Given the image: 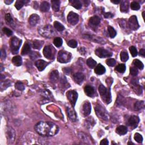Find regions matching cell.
Listing matches in <instances>:
<instances>
[{
  "label": "cell",
  "instance_id": "6da1fadb",
  "mask_svg": "<svg viewBox=\"0 0 145 145\" xmlns=\"http://www.w3.org/2000/svg\"><path fill=\"white\" fill-rule=\"evenodd\" d=\"M35 131L41 135L50 137L57 134L58 127L51 122H39L35 126Z\"/></svg>",
  "mask_w": 145,
  "mask_h": 145
},
{
  "label": "cell",
  "instance_id": "7a4b0ae2",
  "mask_svg": "<svg viewBox=\"0 0 145 145\" xmlns=\"http://www.w3.org/2000/svg\"><path fill=\"white\" fill-rule=\"evenodd\" d=\"M38 31L41 36L47 38H51L55 34L54 29L51 25H46L40 27L38 28Z\"/></svg>",
  "mask_w": 145,
  "mask_h": 145
},
{
  "label": "cell",
  "instance_id": "3957f363",
  "mask_svg": "<svg viewBox=\"0 0 145 145\" xmlns=\"http://www.w3.org/2000/svg\"><path fill=\"white\" fill-rule=\"evenodd\" d=\"M99 92L102 99L105 103L109 104L111 102V94L110 91L103 85L99 86Z\"/></svg>",
  "mask_w": 145,
  "mask_h": 145
},
{
  "label": "cell",
  "instance_id": "277c9868",
  "mask_svg": "<svg viewBox=\"0 0 145 145\" xmlns=\"http://www.w3.org/2000/svg\"><path fill=\"white\" fill-rule=\"evenodd\" d=\"M95 111L96 112V114L100 119L104 120H108L109 119V116L108 114V112H106L105 109L100 105H96L95 107Z\"/></svg>",
  "mask_w": 145,
  "mask_h": 145
},
{
  "label": "cell",
  "instance_id": "5b68a950",
  "mask_svg": "<svg viewBox=\"0 0 145 145\" xmlns=\"http://www.w3.org/2000/svg\"><path fill=\"white\" fill-rule=\"evenodd\" d=\"M71 57H72L71 53L64 51H61L58 53L57 61L61 63H67L70 61Z\"/></svg>",
  "mask_w": 145,
  "mask_h": 145
},
{
  "label": "cell",
  "instance_id": "8992f818",
  "mask_svg": "<svg viewBox=\"0 0 145 145\" xmlns=\"http://www.w3.org/2000/svg\"><path fill=\"white\" fill-rule=\"evenodd\" d=\"M56 49L51 45H47L43 49V55L44 57L48 59H53L55 56Z\"/></svg>",
  "mask_w": 145,
  "mask_h": 145
},
{
  "label": "cell",
  "instance_id": "52a82bcc",
  "mask_svg": "<svg viewBox=\"0 0 145 145\" xmlns=\"http://www.w3.org/2000/svg\"><path fill=\"white\" fill-rule=\"evenodd\" d=\"M22 40L16 37H13L10 40V47L13 53H16L19 51L22 44Z\"/></svg>",
  "mask_w": 145,
  "mask_h": 145
},
{
  "label": "cell",
  "instance_id": "ba28073f",
  "mask_svg": "<svg viewBox=\"0 0 145 145\" xmlns=\"http://www.w3.org/2000/svg\"><path fill=\"white\" fill-rule=\"evenodd\" d=\"M95 53L96 55L100 58L109 57L112 56V52L102 48H99L96 49L95 51Z\"/></svg>",
  "mask_w": 145,
  "mask_h": 145
},
{
  "label": "cell",
  "instance_id": "9c48e42d",
  "mask_svg": "<svg viewBox=\"0 0 145 145\" xmlns=\"http://www.w3.org/2000/svg\"><path fill=\"white\" fill-rule=\"evenodd\" d=\"M67 97L68 99L70 101V103L72 104L73 107H74L77 100L78 99V94L75 91L70 90L67 93Z\"/></svg>",
  "mask_w": 145,
  "mask_h": 145
},
{
  "label": "cell",
  "instance_id": "30bf717a",
  "mask_svg": "<svg viewBox=\"0 0 145 145\" xmlns=\"http://www.w3.org/2000/svg\"><path fill=\"white\" fill-rule=\"evenodd\" d=\"M67 21L72 25H75L79 21V16L74 12H70L67 17Z\"/></svg>",
  "mask_w": 145,
  "mask_h": 145
},
{
  "label": "cell",
  "instance_id": "8fae6325",
  "mask_svg": "<svg viewBox=\"0 0 145 145\" xmlns=\"http://www.w3.org/2000/svg\"><path fill=\"white\" fill-rule=\"evenodd\" d=\"M129 27L132 30H137L140 27L137 18L135 16H132L129 19Z\"/></svg>",
  "mask_w": 145,
  "mask_h": 145
},
{
  "label": "cell",
  "instance_id": "7c38bea8",
  "mask_svg": "<svg viewBox=\"0 0 145 145\" xmlns=\"http://www.w3.org/2000/svg\"><path fill=\"white\" fill-rule=\"evenodd\" d=\"M7 138L8 143L9 144H12L16 138V133H15L14 130L10 128H8L7 131Z\"/></svg>",
  "mask_w": 145,
  "mask_h": 145
},
{
  "label": "cell",
  "instance_id": "4fadbf2b",
  "mask_svg": "<svg viewBox=\"0 0 145 145\" xmlns=\"http://www.w3.org/2000/svg\"><path fill=\"white\" fill-rule=\"evenodd\" d=\"M139 122H140L139 117L136 116H133L129 119L128 124L129 126H131V128H132L133 129H134L137 128Z\"/></svg>",
  "mask_w": 145,
  "mask_h": 145
},
{
  "label": "cell",
  "instance_id": "5bb4252c",
  "mask_svg": "<svg viewBox=\"0 0 145 145\" xmlns=\"http://www.w3.org/2000/svg\"><path fill=\"white\" fill-rule=\"evenodd\" d=\"M49 63L43 60H39L35 62V65L39 71H43L45 69V67L48 65Z\"/></svg>",
  "mask_w": 145,
  "mask_h": 145
},
{
  "label": "cell",
  "instance_id": "9a60e30c",
  "mask_svg": "<svg viewBox=\"0 0 145 145\" xmlns=\"http://www.w3.org/2000/svg\"><path fill=\"white\" fill-rule=\"evenodd\" d=\"M40 20V17L38 15L36 14H32L29 18V23L31 26H36Z\"/></svg>",
  "mask_w": 145,
  "mask_h": 145
},
{
  "label": "cell",
  "instance_id": "2e32d148",
  "mask_svg": "<svg viewBox=\"0 0 145 145\" xmlns=\"http://www.w3.org/2000/svg\"><path fill=\"white\" fill-rule=\"evenodd\" d=\"M67 116L69 117V119L72 121H75L77 120V116L75 113V111L72 108L67 107Z\"/></svg>",
  "mask_w": 145,
  "mask_h": 145
},
{
  "label": "cell",
  "instance_id": "e0dca14e",
  "mask_svg": "<svg viewBox=\"0 0 145 145\" xmlns=\"http://www.w3.org/2000/svg\"><path fill=\"white\" fill-rule=\"evenodd\" d=\"M91 105L90 102H85L83 105V112L85 116H87L91 113Z\"/></svg>",
  "mask_w": 145,
  "mask_h": 145
},
{
  "label": "cell",
  "instance_id": "ac0fdd59",
  "mask_svg": "<svg viewBox=\"0 0 145 145\" xmlns=\"http://www.w3.org/2000/svg\"><path fill=\"white\" fill-rule=\"evenodd\" d=\"M85 78V76L82 73H77L74 75V79L75 82L79 85H81Z\"/></svg>",
  "mask_w": 145,
  "mask_h": 145
},
{
  "label": "cell",
  "instance_id": "d6986e66",
  "mask_svg": "<svg viewBox=\"0 0 145 145\" xmlns=\"http://www.w3.org/2000/svg\"><path fill=\"white\" fill-rule=\"evenodd\" d=\"M84 38L85 39H89V40H93L95 42H97L99 43L100 44H103V43H105V40H103L102 38L101 37H97L96 36H90V35H84L83 36Z\"/></svg>",
  "mask_w": 145,
  "mask_h": 145
},
{
  "label": "cell",
  "instance_id": "ffe728a7",
  "mask_svg": "<svg viewBox=\"0 0 145 145\" xmlns=\"http://www.w3.org/2000/svg\"><path fill=\"white\" fill-rule=\"evenodd\" d=\"M105 68L102 65L99 64L97 65V66L95 68V73L97 75H102L104 74L105 72Z\"/></svg>",
  "mask_w": 145,
  "mask_h": 145
},
{
  "label": "cell",
  "instance_id": "44dd1931",
  "mask_svg": "<svg viewBox=\"0 0 145 145\" xmlns=\"http://www.w3.org/2000/svg\"><path fill=\"white\" fill-rule=\"evenodd\" d=\"M116 132L117 134H119V135H125L127 133H128V128H127V127H126L125 126L121 125V126H118L116 128Z\"/></svg>",
  "mask_w": 145,
  "mask_h": 145
},
{
  "label": "cell",
  "instance_id": "7402d4cb",
  "mask_svg": "<svg viewBox=\"0 0 145 145\" xmlns=\"http://www.w3.org/2000/svg\"><path fill=\"white\" fill-rule=\"evenodd\" d=\"M128 9H129L128 1H125V0L121 1L120 4V10L121 12L123 13L128 12Z\"/></svg>",
  "mask_w": 145,
  "mask_h": 145
},
{
  "label": "cell",
  "instance_id": "603a6c76",
  "mask_svg": "<svg viewBox=\"0 0 145 145\" xmlns=\"http://www.w3.org/2000/svg\"><path fill=\"white\" fill-rule=\"evenodd\" d=\"M89 23L91 25L93 26H97L100 24V18L97 16H93L89 19Z\"/></svg>",
  "mask_w": 145,
  "mask_h": 145
},
{
  "label": "cell",
  "instance_id": "cb8c5ba5",
  "mask_svg": "<svg viewBox=\"0 0 145 145\" xmlns=\"http://www.w3.org/2000/svg\"><path fill=\"white\" fill-rule=\"evenodd\" d=\"M59 78V73L57 70H53L50 74L49 79L52 82H55Z\"/></svg>",
  "mask_w": 145,
  "mask_h": 145
},
{
  "label": "cell",
  "instance_id": "d4e9b609",
  "mask_svg": "<svg viewBox=\"0 0 145 145\" xmlns=\"http://www.w3.org/2000/svg\"><path fill=\"white\" fill-rule=\"evenodd\" d=\"M85 94H86L88 96L91 97L94 95L95 90L92 86H89V85H87L85 87Z\"/></svg>",
  "mask_w": 145,
  "mask_h": 145
},
{
  "label": "cell",
  "instance_id": "484cf974",
  "mask_svg": "<svg viewBox=\"0 0 145 145\" xmlns=\"http://www.w3.org/2000/svg\"><path fill=\"white\" fill-rule=\"evenodd\" d=\"M50 9V5L48 2L44 1L41 3L40 10L43 12H47Z\"/></svg>",
  "mask_w": 145,
  "mask_h": 145
},
{
  "label": "cell",
  "instance_id": "4316f807",
  "mask_svg": "<svg viewBox=\"0 0 145 145\" xmlns=\"http://www.w3.org/2000/svg\"><path fill=\"white\" fill-rule=\"evenodd\" d=\"M31 51V48H30V45H29V44L27 43H26L24 44V46H23L21 53L23 56H25L28 55V53L30 52Z\"/></svg>",
  "mask_w": 145,
  "mask_h": 145
},
{
  "label": "cell",
  "instance_id": "83f0119b",
  "mask_svg": "<svg viewBox=\"0 0 145 145\" xmlns=\"http://www.w3.org/2000/svg\"><path fill=\"white\" fill-rule=\"evenodd\" d=\"M12 62L14 65H16L17 66H19L21 65L22 64V58L19 56H15V57H14L12 59Z\"/></svg>",
  "mask_w": 145,
  "mask_h": 145
},
{
  "label": "cell",
  "instance_id": "f1b7e54d",
  "mask_svg": "<svg viewBox=\"0 0 145 145\" xmlns=\"http://www.w3.org/2000/svg\"><path fill=\"white\" fill-rule=\"evenodd\" d=\"M70 2L72 6L75 7L77 9H81L82 6L81 2L79 0H72V1H70Z\"/></svg>",
  "mask_w": 145,
  "mask_h": 145
},
{
  "label": "cell",
  "instance_id": "f546056e",
  "mask_svg": "<svg viewBox=\"0 0 145 145\" xmlns=\"http://www.w3.org/2000/svg\"><path fill=\"white\" fill-rule=\"evenodd\" d=\"M44 41L41 40H35L32 43V47L35 49H40L43 47Z\"/></svg>",
  "mask_w": 145,
  "mask_h": 145
},
{
  "label": "cell",
  "instance_id": "4dcf8cb0",
  "mask_svg": "<svg viewBox=\"0 0 145 145\" xmlns=\"http://www.w3.org/2000/svg\"><path fill=\"white\" fill-rule=\"evenodd\" d=\"M51 3L53 10L55 11H58L60 7V1L58 0H55V1H52Z\"/></svg>",
  "mask_w": 145,
  "mask_h": 145
},
{
  "label": "cell",
  "instance_id": "1f68e13d",
  "mask_svg": "<svg viewBox=\"0 0 145 145\" xmlns=\"http://www.w3.org/2000/svg\"><path fill=\"white\" fill-rule=\"evenodd\" d=\"M144 107V102L143 101H138L134 104V108L135 111H140Z\"/></svg>",
  "mask_w": 145,
  "mask_h": 145
},
{
  "label": "cell",
  "instance_id": "d6a6232c",
  "mask_svg": "<svg viewBox=\"0 0 145 145\" xmlns=\"http://www.w3.org/2000/svg\"><path fill=\"white\" fill-rule=\"evenodd\" d=\"M133 64L136 67H137L141 70H142L144 68V65L143 64V63L141 61L137 60V59H135V60L133 61Z\"/></svg>",
  "mask_w": 145,
  "mask_h": 145
},
{
  "label": "cell",
  "instance_id": "836d02e7",
  "mask_svg": "<svg viewBox=\"0 0 145 145\" xmlns=\"http://www.w3.org/2000/svg\"><path fill=\"white\" fill-rule=\"evenodd\" d=\"M54 27L57 29L58 31H60V32L63 31L65 29V27L62 25L61 23L57 21H55L54 22Z\"/></svg>",
  "mask_w": 145,
  "mask_h": 145
},
{
  "label": "cell",
  "instance_id": "e575fe53",
  "mask_svg": "<svg viewBox=\"0 0 145 145\" xmlns=\"http://www.w3.org/2000/svg\"><path fill=\"white\" fill-rule=\"evenodd\" d=\"M87 65L91 69H93L96 66V62L92 58H89L87 60Z\"/></svg>",
  "mask_w": 145,
  "mask_h": 145
},
{
  "label": "cell",
  "instance_id": "d590c367",
  "mask_svg": "<svg viewBox=\"0 0 145 145\" xmlns=\"http://www.w3.org/2000/svg\"><path fill=\"white\" fill-rule=\"evenodd\" d=\"M108 33L109 34V36L111 38H114L116 35L117 34L116 31H115V29L112 27L109 26H108Z\"/></svg>",
  "mask_w": 145,
  "mask_h": 145
},
{
  "label": "cell",
  "instance_id": "8d00e7d4",
  "mask_svg": "<svg viewBox=\"0 0 145 145\" xmlns=\"http://www.w3.org/2000/svg\"><path fill=\"white\" fill-rule=\"evenodd\" d=\"M63 40L60 37H56L55 39L53 40V44L56 47H60L62 45H63Z\"/></svg>",
  "mask_w": 145,
  "mask_h": 145
},
{
  "label": "cell",
  "instance_id": "74e56055",
  "mask_svg": "<svg viewBox=\"0 0 145 145\" xmlns=\"http://www.w3.org/2000/svg\"><path fill=\"white\" fill-rule=\"evenodd\" d=\"M126 70V66L124 64H119L116 67V70L117 72L121 73H124L125 72Z\"/></svg>",
  "mask_w": 145,
  "mask_h": 145
},
{
  "label": "cell",
  "instance_id": "f35d334b",
  "mask_svg": "<svg viewBox=\"0 0 145 145\" xmlns=\"http://www.w3.org/2000/svg\"><path fill=\"white\" fill-rule=\"evenodd\" d=\"M26 1H22V0H18L16 1V4H15V7L17 8V10H20L21 9L23 5H25Z\"/></svg>",
  "mask_w": 145,
  "mask_h": 145
},
{
  "label": "cell",
  "instance_id": "ab89813d",
  "mask_svg": "<svg viewBox=\"0 0 145 145\" xmlns=\"http://www.w3.org/2000/svg\"><path fill=\"white\" fill-rule=\"evenodd\" d=\"M120 58L121 60L123 62H126L129 59V55L128 53L126 52H121L120 54Z\"/></svg>",
  "mask_w": 145,
  "mask_h": 145
},
{
  "label": "cell",
  "instance_id": "60d3db41",
  "mask_svg": "<svg viewBox=\"0 0 145 145\" xmlns=\"http://www.w3.org/2000/svg\"><path fill=\"white\" fill-rule=\"evenodd\" d=\"M95 123V121L93 119V117H89V119H88L86 120V123H85L86 125L87 126V128H90L91 127L93 126L94 125Z\"/></svg>",
  "mask_w": 145,
  "mask_h": 145
},
{
  "label": "cell",
  "instance_id": "b9f144b4",
  "mask_svg": "<svg viewBox=\"0 0 145 145\" xmlns=\"http://www.w3.org/2000/svg\"><path fill=\"white\" fill-rule=\"evenodd\" d=\"M41 95L43 96H44L45 98H48L49 99H51V97H52V95L51 93V92H49V90H44L41 91Z\"/></svg>",
  "mask_w": 145,
  "mask_h": 145
},
{
  "label": "cell",
  "instance_id": "7bdbcfd3",
  "mask_svg": "<svg viewBox=\"0 0 145 145\" xmlns=\"http://www.w3.org/2000/svg\"><path fill=\"white\" fill-rule=\"evenodd\" d=\"M131 9L133 10H138L141 7L140 5L137 2H132L131 3Z\"/></svg>",
  "mask_w": 145,
  "mask_h": 145
},
{
  "label": "cell",
  "instance_id": "ee69618b",
  "mask_svg": "<svg viewBox=\"0 0 145 145\" xmlns=\"http://www.w3.org/2000/svg\"><path fill=\"white\" fill-rule=\"evenodd\" d=\"M134 140L137 141L138 143H141L142 142V141H143V137L141 134L137 133H135L134 135Z\"/></svg>",
  "mask_w": 145,
  "mask_h": 145
},
{
  "label": "cell",
  "instance_id": "f6af8a7d",
  "mask_svg": "<svg viewBox=\"0 0 145 145\" xmlns=\"http://www.w3.org/2000/svg\"><path fill=\"white\" fill-rule=\"evenodd\" d=\"M15 87H16V89H17L19 91H23L25 90V86L23 85V83L22 82H18L16 83V85H15Z\"/></svg>",
  "mask_w": 145,
  "mask_h": 145
},
{
  "label": "cell",
  "instance_id": "bcb514c9",
  "mask_svg": "<svg viewBox=\"0 0 145 145\" xmlns=\"http://www.w3.org/2000/svg\"><path fill=\"white\" fill-rule=\"evenodd\" d=\"M67 44L70 47H71V48H75L77 47L78 43H77V41L75 40H71L68 41Z\"/></svg>",
  "mask_w": 145,
  "mask_h": 145
},
{
  "label": "cell",
  "instance_id": "7dc6e473",
  "mask_svg": "<svg viewBox=\"0 0 145 145\" xmlns=\"http://www.w3.org/2000/svg\"><path fill=\"white\" fill-rule=\"evenodd\" d=\"M129 51H130V52H131L133 57H136V56H137V54H138L137 50V48H136L135 47L132 46V47H130Z\"/></svg>",
  "mask_w": 145,
  "mask_h": 145
},
{
  "label": "cell",
  "instance_id": "c3c4849f",
  "mask_svg": "<svg viewBox=\"0 0 145 145\" xmlns=\"http://www.w3.org/2000/svg\"><path fill=\"white\" fill-rule=\"evenodd\" d=\"M41 56L40 55V53L36 52H32L30 53V58L32 60H35V59L40 57Z\"/></svg>",
  "mask_w": 145,
  "mask_h": 145
},
{
  "label": "cell",
  "instance_id": "681fc988",
  "mask_svg": "<svg viewBox=\"0 0 145 145\" xmlns=\"http://www.w3.org/2000/svg\"><path fill=\"white\" fill-rule=\"evenodd\" d=\"M5 20H6V22H7V24H11V23H12L13 22V20L12 17H11L10 14H9V13H7V14H6Z\"/></svg>",
  "mask_w": 145,
  "mask_h": 145
},
{
  "label": "cell",
  "instance_id": "f907efd6",
  "mask_svg": "<svg viewBox=\"0 0 145 145\" xmlns=\"http://www.w3.org/2000/svg\"><path fill=\"white\" fill-rule=\"evenodd\" d=\"M106 64L109 66H113L116 64V60L113 58H109L106 61Z\"/></svg>",
  "mask_w": 145,
  "mask_h": 145
},
{
  "label": "cell",
  "instance_id": "816d5d0a",
  "mask_svg": "<svg viewBox=\"0 0 145 145\" xmlns=\"http://www.w3.org/2000/svg\"><path fill=\"white\" fill-rule=\"evenodd\" d=\"M2 31L4 32V33L6 34L8 36H10L13 35V32L9 28H7L6 27H4L2 29Z\"/></svg>",
  "mask_w": 145,
  "mask_h": 145
},
{
  "label": "cell",
  "instance_id": "f5cc1de1",
  "mask_svg": "<svg viewBox=\"0 0 145 145\" xmlns=\"http://www.w3.org/2000/svg\"><path fill=\"white\" fill-rule=\"evenodd\" d=\"M130 72H131V75L133 76H136L138 75V70L136 67H131L130 69Z\"/></svg>",
  "mask_w": 145,
  "mask_h": 145
},
{
  "label": "cell",
  "instance_id": "db71d44e",
  "mask_svg": "<svg viewBox=\"0 0 145 145\" xmlns=\"http://www.w3.org/2000/svg\"><path fill=\"white\" fill-rule=\"evenodd\" d=\"M103 15H104V17L105 18H111L113 17V15L111 13H103Z\"/></svg>",
  "mask_w": 145,
  "mask_h": 145
},
{
  "label": "cell",
  "instance_id": "11a10c76",
  "mask_svg": "<svg viewBox=\"0 0 145 145\" xmlns=\"http://www.w3.org/2000/svg\"><path fill=\"white\" fill-rule=\"evenodd\" d=\"M6 52L5 50L4 49H1V57L2 59H5L6 58Z\"/></svg>",
  "mask_w": 145,
  "mask_h": 145
},
{
  "label": "cell",
  "instance_id": "9f6ffc18",
  "mask_svg": "<svg viewBox=\"0 0 145 145\" xmlns=\"http://www.w3.org/2000/svg\"><path fill=\"white\" fill-rule=\"evenodd\" d=\"M108 144L109 142L106 139H103V140L101 141V142H100V144L101 145H107Z\"/></svg>",
  "mask_w": 145,
  "mask_h": 145
},
{
  "label": "cell",
  "instance_id": "6f0895ef",
  "mask_svg": "<svg viewBox=\"0 0 145 145\" xmlns=\"http://www.w3.org/2000/svg\"><path fill=\"white\" fill-rule=\"evenodd\" d=\"M140 56H142L143 57H144V56H145V50L144 49H142L140 50Z\"/></svg>",
  "mask_w": 145,
  "mask_h": 145
},
{
  "label": "cell",
  "instance_id": "680465c9",
  "mask_svg": "<svg viewBox=\"0 0 145 145\" xmlns=\"http://www.w3.org/2000/svg\"><path fill=\"white\" fill-rule=\"evenodd\" d=\"M79 52H80V53H81V54L85 55V53H86V50H85V48H81V49H80Z\"/></svg>",
  "mask_w": 145,
  "mask_h": 145
},
{
  "label": "cell",
  "instance_id": "91938a15",
  "mask_svg": "<svg viewBox=\"0 0 145 145\" xmlns=\"http://www.w3.org/2000/svg\"><path fill=\"white\" fill-rule=\"evenodd\" d=\"M4 2L6 5H10L13 2V1H9V0H6V1H5Z\"/></svg>",
  "mask_w": 145,
  "mask_h": 145
},
{
  "label": "cell",
  "instance_id": "94428289",
  "mask_svg": "<svg viewBox=\"0 0 145 145\" xmlns=\"http://www.w3.org/2000/svg\"><path fill=\"white\" fill-rule=\"evenodd\" d=\"M111 2L113 3V4H118L120 2V1H119V0H117V1H111Z\"/></svg>",
  "mask_w": 145,
  "mask_h": 145
},
{
  "label": "cell",
  "instance_id": "6125c7cd",
  "mask_svg": "<svg viewBox=\"0 0 145 145\" xmlns=\"http://www.w3.org/2000/svg\"><path fill=\"white\" fill-rule=\"evenodd\" d=\"M128 144H134V143H132V142H128Z\"/></svg>",
  "mask_w": 145,
  "mask_h": 145
}]
</instances>
